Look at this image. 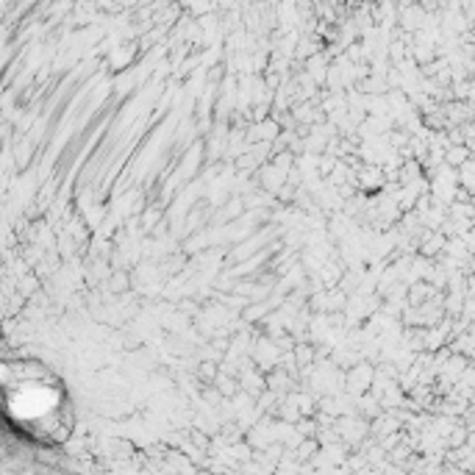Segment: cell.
I'll use <instances>...</instances> for the list:
<instances>
[{"instance_id":"6da1fadb","label":"cell","mask_w":475,"mask_h":475,"mask_svg":"<svg viewBox=\"0 0 475 475\" xmlns=\"http://www.w3.org/2000/svg\"><path fill=\"white\" fill-rule=\"evenodd\" d=\"M0 414L36 442H61L73 428L70 397L42 364H0Z\"/></svg>"}]
</instances>
